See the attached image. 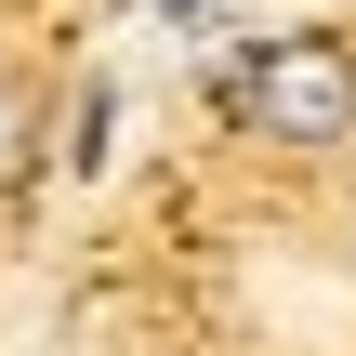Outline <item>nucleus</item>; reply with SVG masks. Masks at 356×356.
Listing matches in <instances>:
<instances>
[{
	"label": "nucleus",
	"mask_w": 356,
	"mask_h": 356,
	"mask_svg": "<svg viewBox=\"0 0 356 356\" xmlns=\"http://www.w3.org/2000/svg\"><path fill=\"white\" fill-rule=\"evenodd\" d=\"M225 106H238L264 145H343V132H356V40H343V26L264 40V53L225 79Z\"/></svg>",
	"instance_id": "f257e3e1"
},
{
	"label": "nucleus",
	"mask_w": 356,
	"mask_h": 356,
	"mask_svg": "<svg viewBox=\"0 0 356 356\" xmlns=\"http://www.w3.org/2000/svg\"><path fill=\"white\" fill-rule=\"evenodd\" d=\"M159 13H172V26H198V13H211V0H159Z\"/></svg>",
	"instance_id": "7ed1b4c3"
},
{
	"label": "nucleus",
	"mask_w": 356,
	"mask_h": 356,
	"mask_svg": "<svg viewBox=\"0 0 356 356\" xmlns=\"http://www.w3.org/2000/svg\"><path fill=\"white\" fill-rule=\"evenodd\" d=\"M13 145H26V79L0 66V172H13Z\"/></svg>",
	"instance_id": "f03ea898"
}]
</instances>
